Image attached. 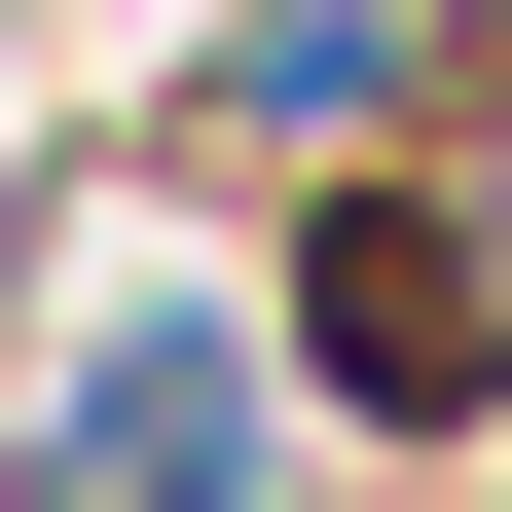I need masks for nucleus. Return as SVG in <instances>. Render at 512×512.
I'll return each mask as SVG.
<instances>
[{"label": "nucleus", "mask_w": 512, "mask_h": 512, "mask_svg": "<svg viewBox=\"0 0 512 512\" xmlns=\"http://www.w3.org/2000/svg\"><path fill=\"white\" fill-rule=\"evenodd\" d=\"M37 512H256V330L74 293V330H37Z\"/></svg>", "instance_id": "2"}, {"label": "nucleus", "mask_w": 512, "mask_h": 512, "mask_svg": "<svg viewBox=\"0 0 512 512\" xmlns=\"http://www.w3.org/2000/svg\"><path fill=\"white\" fill-rule=\"evenodd\" d=\"M293 366H330L366 439H476L512 403V183H330V220H293Z\"/></svg>", "instance_id": "1"}]
</instances>
